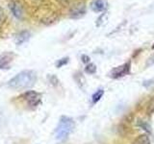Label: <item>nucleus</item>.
<instances>
[{"instance_id": "1", "label": "nucleus", "mask_w": 154, "mask_h": 144, "mask_svg": "<svg viewBox=\"0 0 154 144\" xmlns=\"http://www.w3.org/2000/svg\"><path fill=\"white\" fill-rule=\"evenodd\" d=\"M37 82V74L33 70H23L9 81L8 86L12 89L30 88Z\"/></svg>"}, {"instance_id": "2", "label": "nucleus", "mask_w": 154, "mask_h": 144, "mask_svg": "<svg viewBox=\"0 0 154 144\" xmlns=\"http://www.w3.org/2000/svg\"><path fill=\"white\" fill-rule=\"evenodd\" d=\"M74 126L73 119L67 116H62L55 131V137L57 140L63 141L66 139L73 131Z\"/></svg>"}, {"instance_id": "3", "label": "nucleus", "mask_w": 154, "mask_h": 144, "mask_svg": "<svg viewBox=\"0 0 154 144\" xmlns=\"http://www.w3.org/2000/svg\"><path fill=\"white\" fill-rule=\"evenodd\" d=\"M34 16L38 22L45 24V25H50V24L54 23L57 20L56 12H54L49 7L45 6V5L35 9Z\"/></svg>"}, {"instance_id": "4", "label": "nucleus", "mask_w": 154, "mask_h": 144, "mask_svg": "<svg viewBox=\"0 0 154 144\" xmlns=\"http://www.w3.org/2000/svg\"><path fill=\"white\" fill-rule=\"evenodd\" d=\"M20 98H22L30 108H36L42 103V94L35 90H28L23 93Z\"/></svg>"}, {"instance_id": "5", "label": "nucleus", "mask_w": 154, "mask_h": 144, "mask_svg": "<svg viewBox=\"0 0 154 144\" xmlns=\"http://www.w3.org/2000/svg\"><path fill=\"white\" fill-rule=\"evenodd\" d=\"M14 54L13 52H6L0 56V69L11 68V64L14 62Z\"/></svg>"}, {"instance_id": "6", "label": "nucleus", "mask_w": 154, "mask_h": 144, "mask_svg": "<svg viewBox=\"0 0 154 144\" xmlns=\"http://www.w3.org/2000/svg\"><path fill=\"white\" fill-rule=\"evenodd\" d=\"M130 71V64H124L122 65H119L118 67L114 68L112 71L110 72V77H112L114 79H118L119 77H122L124 75H126L129 73Z\"/></svg>"}, {"instance_id": "7", "label": "nucleus", "mask_w": 154, "mask_h": 144, "mask_svg": "<svg viewBox=\"0 0 154 144\" xmlns=\"http://www.w3.org/2000/svg\"><path fill=\"white\" fill-rule=\"evenodd\" d=\"M9 8L11 10V12L13 14V16L17 18L21 19L23 16V9L21 7V5L17 1H12L9 4Z\"/></svg>"}, {"instance_id": "8", "label": "nucleus", "mask_w": 154, "mask_h": 144, "mask_svg": "<svg viewBox=\"0 0 154 144\" xmlns=\"http://www.w3.org/2000/svg\"><path fill=\"white\" fill-rule=\"evenodd\" d=\"M86 13V8L84 5H77V6L73 7L71 9V11H70V17L71 18H81L82 16H84Z\"/></svg>"}, {"instance_id": "9", "label": "nucleus", "mask_w": 154, "mask_h": 144, "mask_svg": "<svg viewBox=\"0 0 154 144\" xmlns=\"http://www.w3.org/2000/svg\"><path fill=\"white\" fill-rule=\"evenodd\" d=\"M31 37V34L30 32L28 31H22L20 33H18L16 38H14V41H16V44L17 45H21L23 44L24 42H26L29 38Z\"/></svg>"}, {"instance_id": "10", "label": "nucleus", "mask_w": 154, "mask_h": 144, "mask_svg": "<svg viewBox=\"0 0 154 144\" xmlns=\"http://www.w3.org/2000/svg\"><path fill=\"white\" fill-rule=\"evenodd\" d=\"M106 5H107V3H106L105 0H94L93 3L91 4V8L94 12L100 13L106 9Z\"/></svg>"}, {"instance_id": "11", "label": "nucleus", "mask_w": 154, "mask_h": 144, "mask_svg": "<svg viewBox=\"0 0 154 144\" xmlns=\"http://www.w3.org/2000/svg\"><path fill=\"white\" fill-rule=\"evenodd\" d=\"M46 0H24L26 5H28L29 7L34 8V9H37V8H40L42 6H43L45 3Z\"/></svg>"}, {"instance_id": "12", "label": "nucleus", "mask_w": 154, "mask_h": 144, "mask_svg": "<svg viewBox=\"0 0 154 144\" xmlns=\"http://www.w3.org/2000/svg\"><path fill=\"white\" fill-rule=\"evenodd\" d=\"M132 144H151L150 139L147 136V134H140L138 137L134 139Z\"/></svg>"}, {"instance_id": "13", "label": "nucleus", "mask_w": 154, "mask_h": 144, "mask_svg": "<svg viewBox=\"0 0 154 144\" xmlns=\"http://www.w3.org/2000/svg\"><path fill=\"white\" fill-rule=\"evenodd\" d=\"M103 94H104V90H103V89H98L97 91H96V92H94V95H93V97H91V100H93V103H94V104L97 103L98 101L101 99V97L103 96Z\"/></svg>"}, {"instance_id": "14", "label": "nucleus", "mask_w": 154, "mask_h": 144, "mask_svg": "<svg viewBox=\"0 0 154 144\" xmlns=\"http://www.w3.org/2000/svg\"><path fill=\"white\" fill-rule=\"evenodd\" d=\"M7 19V16L6 14H5V11L2 9V7L0 6V30H1V28L3 26V24L5 23Z\"/></svg>"}, {"instance_id": "15", "label": "nucleus", "mask_w": 154, "mask_h": 144, "mask_svg": "<svg viewBox=\"0 0 154 144\" xmlns=\"http://www.w3.org/2000/svg\"><path fill=\"white\" fill-rule=\"evenodd\" d=\"M85 70H86L87 73L94 74V73H95V71H96V67H95V65L94 64H89L88 65L86 66Z\"/></svg>"}, {"instance_id": "16", "label": "nucleus", "mask_w": 154, "mask_h": 144, "mask_svg": "<svg viewBox=\"0 0 154 144\" xmlns=\"http://www.w3.org/2000/svg\"><path fill=\"white\" fill-rule=\"evenodd\" d=\"M67 62H69V58H63V59L59 60L56 62V66L58 67V68H60V67H62L63 65L66 64Z\"/></svg>"}, {"instance_id": "17", "label": "nucleus", "mask_w": 154, "mask_h": 144, "mask_svg": "<svg viewBox=\"0 0 154 144\" xmlns=\"http://www.w3.org/2000/svg\"><path fill=\"white\" fill-rule=\"evenodd\" d=\"M81 59H82V62H85V64H87V62H90V57L88 56H86V55H83L81 57Z\"/></svg>"}, {"instance_id": "18", "label": "nucleus", "mask_w": 154, "mask_h": 144, "mask_svg": "<svg viewBox=\"0 0 154 144\" xmlns=\"http://www.w3.org/2000/svg\"><path fill=\"white\" fill-rule=\"evenodd\" d=\"M57 1L59 2L60 4H62V5H64V6H66V5H67V4H69V3H70L71 0H57Z\"/></svg>"}, {"instance_id": "19", "label": "nucleus", "mask_w": 154, "mask_h": 144, "mask_svg": "<svg viewBox=\"0 0 154 144\" xmlns=\"http://www.w3.org/2000/svg\"><path fill=\"white\" fill-rule=\"evenodd\" d=\"M152 48H153V49H154V45H153V46H152Z\"/></svg>"}]
</instances>
